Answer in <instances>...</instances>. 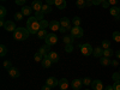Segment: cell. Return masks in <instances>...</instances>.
Masks as SVG:
<instances>
[{
	"label": "cell",
	"mask_w": 120,
	"mask_h": 90,
	"mask_svg": "<svg viewBox=\"0 0 120 90\" xmlns=\"http://www.w3.org/2000/svg\"><path fill=\"white\" fill-rule=\"evenodd\" d=\"M108 3H109L111 6H115L118 4V0H108Z\"/></svg>",
	"instance_id": "44"
},
{
	"label": "cell",
	"mask_w": 120,
	"mask_h": 90,
	"mask_svg": "<svg viewBox=\"0 0 120 90\" xmlns=\"http://www.w3.org/2000/svg\"><path fill=\"white\" fill-rule=\"evenodd\" d=\"M103 51L105 49L102 48V47H96V48H94V56H96V58H101V56H103Z\"/></svg>",
	"instance_id": "15"
},
{
	"label": "cell",
	"mask_w": 120,
	"mask_h": 90,
	"mask_svg": "<svg viewBox=\"0 0 120 90\" xmlns=\"http://www.w3.org/2000/svg\"><path fill=\"white\" fill-rule=\"evenodd\" d=\"M60 26H61V24H60V22H58V21H52V22H49V28H51L53 31H59V30H60Z\"/></svg>",
	"instance_id": "11"
},
{
	"label": "cell",
	"mask_w": 120,
	"mask_h": 90,
	"mask_svg": "<svg viewBox=\"0 0 120 90\" xmlns=\"http://www.w3.org/2000/svg\"><path fill=\"white\" fill-rule=\"evenodd\" d=\"M52 64H53V63H52V60L49 59V58H47V56L43 58V60H42V66H43L45 68H49Z\"/></svg>",
	"instance_id": "21"
},
{
	"label": "cell",
	"mask_w": 120,
	"mask_h": 90,
	"mask_svg": "<svg viewBox=\"0 0 120 90\" xmlns=\"http://www.w3.org/2000/svg\"><path fill=\"white\" fill-rule=\"evenodd\" d=\"M119 12H120V6H119Z\"/></svg>",
	"instance_id": "54"
},
{
	"label": "cell",
	"mask_w": 120,
	"mask_h": 90,
	"mask_svg": "<svg viewBox=\"0 0 120 90\" xmlns=\"http://www.w3.org/2000/svg\"><path fill=\"white\" fill-rule=\"evenodd\" d=\"M35 17H36V19L37 21H42L43 19V17H45V12L42 11H37V12H35Z\"/></svg>",
	"instance_id": "25"
},
{
	"label": "cell",
	"mask_w": 120,
	"mask_h": 90,
	"mask_svg": "<svg viewBox=\"0 0 120 90\" xmlns=\"http://www.w3.org/2000/svg\"><path fill=\"white\" fill-rule=\"evenodd\" d=\"M30 35V31L28 28H17L13 31V37L17 41H24Z\"/></svg>",
	"instance_id": "2"
},
{
	"label": "cell",
	"mask_w": 120,
	"mask_h": 90,
	"mask_svg": "<svg viewBox=\"0 0 120 90\" xmlns=\"http://www.w3.org/2000/svg\"><path fill=\"white\" fill-rule=\"evenodd\" d=\"M79 48H81V52L83 55L85 56H89V55H91L93 52H94V49L91 47V45H89V43H83V45H79Z\"/></svg>",
	"instance_id": "3"
},
{
	"label": "cell",
	"mask_w": 120,
	"mask_h": 90,
	"mask_svg": "<svg viewBox=\"0 0 120 90\" xmlns=\"http://www.w3.org/2000/svg\"><path fill=\"white\" fill-rule=\"evenodd\" d=\"M36 35H37V37H38V38L43 40V38H46V37H47V35H48V34H47V31H46V29H41V30H40V31L36 34Z\"/></svg>",
	"instance_id": "24"
},
{
	"label": "cell",
	"mask_w": 120,
	"mask_h": 90,
	"mask_svg": "<svg viewBox=\"0 0 120 90\" xmlns=\"http://www.w3.org/2000/svg\"><path fill=\"white\" fill-rule=\"evenodd\" d=\"M71 35L73 37H77V38H81L83 35H84V31L81 26H73L71 29Z\"/></svg>",
	"instance_id": "4"
},
{
	"label": "cell",
	"mask_w": 120,
	"mask_h": 90,
	"mask_svg": "<svg viewBox=\"0 0 120 90\" xmlns=\"http://www.w3.org/2000/svg\"><path fill=\"white\" fill-rule=\"evenodd\" d=\"M4 28H5V30H7V31H15V30L17 29L16 25H15V23H13L12 21H7V22H5Z\"/></svg>",
	"instance_id": "10"
},
{
	"label": "cell",
	"mask_w": 120,
	"mask_h": 90,
	"mask_svg": "<svg viewBox=\"0 0 120 90\" xmlns=\"http://www.w3.org/2000/svg\"><path fill=\"white\" fill-rule=\"evenodd\" d=\"M109 46H111V42H109L108 40H103V41H102V48L103 49H108Z\"/></svg>",
	"instance_id": "36"
},
{
	"label": "cell",
	"mask_w": 120,
	"mask_h": 90,
	"mask_svg": "<svg viewBox=\"0 0 120 90\" xmlns=\"http://www.w3.org/2000/svg\"><path fill=\"white\" fill-rule=\"evenodd\" d=\"M102 6H103V8H107V7H109L111 5H109V3H108V0H105V1H102V4H101Z\"/></svg>",
	"instance_id": "43"
},
{
	"label": "cell",
	"mask_w": 120,
	"mask_h": 90,
	"mask_svg": "<svg viewBox=\"0 0 120 90\" xmlns=\"http://www.w3.org/2000/svg\"><path fill=\"white\" fill-rule=\"evenodd\" d=\"M113 55V51H112V49H105V51H103V56H106V58H111Z\"/></svg>",
	"instance_id": "29"
},
{
	"label": "cell",
	"mask_w": 120,
	"mask_h": 90,
	"mask_svg": "<svg viewBox=\"0 0 120 90\" xmlns=\"http://www.w3.org/2000/svg\"><path fill=\"white\" fill-rule=\"evenodd\" d=\"M26 28L29 29L30 34H37L41 30V25H40V21H37L36 17H30L26 22Z\"/></svg>",
	"instance_id": "1"
},
{
	"label": "cell",
	"mask_w": 120,
	"mask_h": 90,
	"mask_svg": "<svg viewBox=\"0 0 120 90\" xmlns=\"http://www.w3.org/2000/svg\"><path fill=\"white\" fill-rule=\"evenodd\" d=\"M66 30H67V29H66L65 26H60V30H59V31H60V33H63V34H64V33L66 31Z\"/></svg>",
	"instance_id": "48"
},
{
	"label": "cell",
	"mask_w": 120,
	"mask_h": 90,
	"mask_svg": "<svg viewBox=\"0 0 120 90\" xmlns=\"http://www.w3.org/2000/svg\"><path fill=\"white\" fill-rule=\"evenodd\" d=\"M103 90H115V89H114V86H112V85H107Z\"/></svg>",
	"instance_id": "47"
},
{
	"label": "cell",
	"mask_w": 120,
	"mask_h": 90,
	"mask_svg": "<svg viewBox=\"0 0 120 90\" xmlns=\"http://www.w3.org/2000/svg\"><path fill=\"white\" fill-rule=\"evenodd\" d=\"M72 51H73V45H66V46H65V52L71 53Z\"/></svg>",
	"instance_id": "37"
},
{
	"label": "cell",
	"mask_w": 120,
	"mask_h": 90,
	"mask_svg": "<svg viewBox=\"0 0 120 90\" xmlns=\"http://www.w3.org/2000/svg\"><path fill=\"white\" fill-rule=\"evenodd\" d=\"M51 89H52V88L48 86V85H43V86H42V90H51Z\"/></svg>",
	"instance_id": "50"
},
{
	"label": "cell",
	"mask_w": 120,
	"mask_h": 90,
	"mask_svg": "<svg viewBox=\"0 0 120 90\" xmlns=\"http://www.w3.org/2000/svg\"><path fill=\"white\" fill-rule=\"evenodd\" d=\"M66 90H67V89H66Z\"/></svg>",
	"instance_id": "57"
},
{
	"label": "cell",
	"mask_w": 120,
	"mask_h": 90,
	"mask_svg": "<svg viewBox=\"0 0 120 90\" xmlns=\"http://www.w3.org/2000/svg\"><path fill=\"white\" fill-rule=\"evenodd\" d=\"M42 11L45 12V15H46V13H51V12H52V7H51V5L45 4V5L42 6Z\"/></svg>",
	"instance_id": "26"
},
{
	"label": "cell",
	"mask_w": 120,
	"mask_h": 90,
	"mask_svg": "<svg viewBox=\"0 0 120 90\" xmlns=\"http://www.w3.org/2000/svg\"><path fill=\"white\" fill-rule=\"evenodd\" d=\"M91 88L94 90H103V84H102L101 81L96 79V81H93L91 82Z\"/></svg>",
	"instance_id": "9"
},
{
	"label": "cell",
	"mask_w": 120,
	"mask_h": 90,
	"mask_svg": "<svg viewBox=\"0 0 120 90\" xmlns=\"http://www.w3.org/2000/svg\"><path fill=\"white\" fill-rule=\"evenodd\" d=\"M0 25H1V26H4V25H5V22H4V18H1V19H0Z\"/></svg>",
	"instance_id": "51"
},
{
	"label": "cell",
	"mask_w": 120,
	"mask_h": 90,
	"mask_svg": "<svg viewBox=\"0 0 120 90\" xmlns=\"http://www.w3.org/2000/svg\"><path fill=\"white\" fill-rule=\"evenodd\" d=\"M51 47L52 46H49V45H45V46H42V47H40V49H38V53L40 54H42L43 56H46L48 53H49V51H51Z\"/></svg>",
	"instance_id": "8"
},
{
	"label": "cell",
	"mask_w": 120,
	"mask_h": 90,
	"mask_svg": "<svg viewBox=\"0 0 120 90\" xmlns=\"http://www.w3.org/2000/svg\"><path fill=\"white\" fill-rule=\"evenodd\" d=\"M46 56L51 59V60H52V63H58V61H59V55H58L55 52H49Z\"/></svg>",
	"instance_id": "16"
},
{
	"label": "cell",
	"mask_w": 120,
	"mask_h": 90,
	"mask_svg": "<svg viewBox=\"0 0 120 90\" xmlns=\"http://www.w3.org/2000/svg\"><path fill=\"white\" fill-rule=\"evenodd\" d=\"M59 10H64L66 7V1L65 0H55V4H54Z\"/></svg>",
	"instance_id": "19"
},
{
	"label": "cell",
	"mask_w": 120,
	"mask_h": 90,
	"mask_svg": "<svg viewBox=\"0 0 120 90\" xmlns=\"http://www.w3.org/2000/svg\"><path fill=\"white\" fill-rule=\"evenodd\" d=\"M40 25H41V29H46L49 26V22H47L46 19H42V21H40Z\"/></svg>",
	"instance_id": "31"
},
{
	"label": "cell",
	"mask_w": 120,
	"mask_h": 90,
	"mask_svg": "<svg viewBox=\"0 0 120 90\" xmlns=\"http://www.w3.org/2000/svg\"><path fill=\"white\" fill-rule=\"evenodd\" d=\"M4 67L6 70H10V68L12 67V63L11 61H4Z\"/></svg>",
	"instance_id": "40"
},
{
	"label": "cell",
	"mask_w": 120,
	"mask_h": 90,
	"mask_svg": "<svg viewBox=\"0 0 120 90\" xmlns=\"http://www.w3.org/2000/svg\"><path fill=\"white\" fill-rule=\"evenodd\" d=\"M6 53H7V48H6V46H5V45H1V46H0V56L6 55Z\"/></svg>",
	"instance_id": "27"
},
{
	"label": "cell",
	"mask_w": 120,
	"mask_h": 90,
	"mask_svg": "<svg viewBox=\"0 0 120 90\" xmlns=\"http://www.w3.org/2000/svg\"><path fill=\"white\" fill-rule=\"evenodd\" d=\"M60 24H61V26H65L67 30H71V25H70V21H68V18L66 17H63L61 19H60Z\"/></svg>",
	"instance_id": "14"
},
{
	"label": "cell",
	"mask_w": 120,
	"mask_h": 90,
	"mask_svg": "<svg viewBox=\"0 0 120 90\" xmlns=\"http://www.w3.org/2000/svg\"><path fill=\"white\" fill-rule=\"evenodd\" d=\"M46 85L51 86V88H55L56 85H59V81L55 77H49V78H47V81H46Z\"/></svg>",
	"instance_id": "6"
},
{
	"label": "cell",
	"mask_w": 120,
	"mask_h": 90,
	"mask_svg": "<svg viewBox=\"0 0 120 90\" xmlns=\"http://www.w3.org/2000/svg\"><path fill=\"white\" fill-rule=\"evenodd\" d=\"M1 1H6V0H1Z\"/></svg>",
	"instance_id": "55"
},
{
	"label": "cell",
	"mask_w": 120,
	"mask_h": 90,
	"mask_svg": "<svg viewBox=\"0 0 120 90\" xmlns=\"http://www.w3.org/2000/svg\"><path fill=\"white\" fill-rule=\"evenodd\" d=\"M113 86H114V89H115V90H120V81H116V82H114Z\"/></svg>",
	"instance_id": "41"
},
{
	"label": "cell",
	"mask_w": 120,
	"mask_h": 90,
	"mask_svg": "<svg viewBox=\"0 0 120 90\" xmlns=\"http://www.w3.org/2000/svg\"><path fill=\"white\" fill-rule=\"evenodd\" d=\"M77 7H79V8H84V7H86L85 0H77Z\"/></svg>",
	"instance_id": "28"
},
{
	"label": "cell",
	"mask_w": 120,
	"mask_h": 90,
	"mask_svg": "<svg viewBox=\"0 0 120 90\" xmlns=\"http://www.w3.org/2000/svg\"><path fill=\"white\" fill-rule=\"evenodd\" d=\"M31 11H33V7H31V6H23L21 12L23 13V16H30Z\"/></svg>",
	"instance_id": "20"
},
{
	"label": "cell",
	"mask_w": 120,
	"mask_h": 90,
	"mask_svg": "<svg viewBox=\"0 0 120 90\" xmlns=\"http://www.w3.org/2000/svg\"><path fill=\"white\" fill-rule=\"evenodd\" d=\"M115 55H116L118 59H120V51H116V52H115Z\"/></svg>",
	"instance_id": "52"
},
{
	"label": "cell",
	"mask_w": 120,
	"mask_h": 90,
	"mask_svg": "<svg viewBox=\"0 0 120 90\" xmlns=\"http://www.w3.org/2000/svg\"><path fill=\"white\" fill-rule=\"evenodd\" d=\"M109 12L113 17H115V19H120V12H119V7H115V6H112Z\"/></svg>",
	"instance_id": "13"
},
{
	"label": "cell",
	"mask_w": 120,
	"mask_h": 90,
	"mask_svg": "<svg viewBox=\"0 0 120 90\" xmlns=\"http://www.w3.org/2000/svg\"><path fill=\"white\" fill-rule=\"evenodd\" d=\"M59 86H60V89H61V90H66L68 88V81H67L66 78H61L59 81Z\"/></svg>",
	"instance_id": "17"
},
{
	"label": "cell",
	"mask_w": 120,
	"mask_h": 90,
	"mask_svg": "<svg viewBox=\"0 0 120 90\" xmlns=\"http://www.w3.org/2000/svg\"><path fill=\"white\" fill-rule=\"evenodd\" d=\"M45 40H46V43H47V45L53 46V45H55V43L58 42V36H56L54 33H52V34H48Z\"/></svg>",
	"instance_id": "5"
},
{
	"label": "cell",
	"mask_w": 120,
	"mask_h": 90,
	"mask_svg": "<svg viewBox=\"0 0 120 90\" xmlns=\"http://www.w3.org/2000/svg\"><path fill=\"white\" fill-rule=\"evenodd\" d=\"M100 63H101V65H103V66H108V65L112 64V61L109 60V58H106V56H101Z\"/></svg>",
	"instance_id": "23"
},
{
	"label": "cell",
	"mask_w": 120,
	"mask_h": 90,
	"mask_svg": "<svg viewBox=\"0 0 120 90\" xmlns=\"http://www.w3.org/2000/svg\"><path fill=\"white\" fill-rule=\"evenodd\" d=\"M119 73H120V72H119Z\"/></svg>",
	"instance_id": "58"
},
{
	"label": "cell",
	"mask_w": 120,
	"mask_h": 90,
	"mask_svg": "<svg viewBox=\"0 0 120 90\" xmlns=\"http://www.w3.org/2000/svg\"><path fill=\"white\" fill-rule=\"evenodd\" d=\"M42 1L41 0H34L33 1V4H31V7H33V10H35V12H37V11H41L42 10Z\"/></svg>",
	"instance_id": "7"
},
{
	"label": "cell",
	"mask_w": 120,
	"mask_h": 90,
	"mask_svg": "<svg viewBox=\"0 0 120 90\" xmlns=\"http://www.w3.org/2000/svg\"><path fill=\"white\" fill-rule=\"evenodd\" d=\"M111 65H113V66H119V63H118V60H113Z\"/></svg>",
	"instance_id": "49"
},
{
	"label": "cell",
	"mask_w": 120,
	"mask_h": 90,
	"mask_svg": "<svg viewBox=\"0 0 120 90\" xmlns=\"http://www.w3.org/2000/svg\"><path fill=\"white\" fill-rule=\"evenodd\" d=\"M113 40L115 42H120V33L119 31H114L113 33Z\"/></svg>",
	"instance_id": "33"
},
{
	"label": "cell",
	"mask_w": 120,
	"mask_h": 90,
	"mask_svg": "<svg viewBox=\"0 0 120 90\" xmlns=\"http://www.w3.org/2000/svg\"><path fill=\"white\" fill-rule=\"evenodd\" d=\"M5 16H6V7L0 6V18H4Z\"/></svg>",
	"instance_id": "35"
},
{
	"label": "cell",
	"mask_w": 120,
	"mask_h": 90,
	"mask_svg": "<svg viewBox=\"0 0 120 90\" xmlns=\"http://www.w3.org/2000/svg\"><path fill=\"white\" fill-rule=\"evenodd\" d=\"M101 4H102V0H94V1H93V5H95V6L101 5Z\"/></svg>",
	"instance_id": "45"
},
{
	"label": "cell",
	"mask_w": 120,
	"mask_h": 90,
	"mask_svg": "<svg viewBox=\"0 0 120 90\" xmlns=\"http://www.w3.org/2000/svg\"><path fill=\"white\" fill-rule=\"evenodd\" d=\"M73 40H75V37H73L72 35H71V36L65 35V36L63 37V41H64L65 45H72V43H73Z\"/></svg>",
	"instance_id": "22"
},
{
	"label": "cell",
	"mask_w": 120,
	"mask_h": 90,
	"mask_svg": "<svg viewBox=\"0 0 120 90\" xmlns=\"http://www.w3.org/2000/svg\"><path fill=\"white\" fill-rule=\"evenodd\" d=\"M112 78H113V81H114V82H116V81H120V73H118V72H114V73L112 75Z\"/></svg>",
	"instance_id": "38"
},
{
	"label": "cell",
	"mask_w": 120,
	"mask_h": 90,
	"mask_svg": "<svg viewBox=\"0 0 120 90\" xmlns=\"http://www.w3.org/2000/svg\"><path fill=\"white\" fill-rule=\"evenodd\" d=\"M82 82H83L84 85H91V82H93V81H91L89 77H84V78L82 79Z\"/></svg>",
	"instance_id": "34"
},
{
	"label": "cell",
	"mask_w": 120,
	"mask_h": 90,
	"mask_svg": "<svg viewBox=\"0 0 120 90\" xmlns=\"http://www.w3.org/2000/svg\"><path fill=\"white\" fill-rule=\"evenodd\" d=\"M25 1H26V0H16V4L19 5V6H24Z\"/></svg>",
	"instance_id": "42"
},
{
	"label": "cell",
	"mask_w": 120,
	"mask_h": 90,
	"mask_svg": "<svg viewBox=\"0 0 120 90\" xmlns=\"http://www.w3.org/2000/svg\"><path fill=\"white\" fill-rule=\"evenodd\" d=\"M72 23H73L75 26H79V25H81V18H79V17H73Z\"/></svg>",
	"instance_id": "32"
},
{
	"label": "cell",
	"mask_w": 120,
	"mask_h": 90,
	"mask_svg": "<svg viewBox=\"0 0 120 90\" xmlns=\"http://www.w3.org/2000/svg\"><path fill=\"white\" fill-rule=\"evenodd\" d=\"M71 85H72V88L75 89V90H79L82 88V85H83V82H82V79H73L72 81V83H71Z\"/></svg>",
	"instance_id": "12"
},
{
	"label": "cell",
	"mask_w": 120,
	"mask_h": 90,
	"mask_svg": "<svg viewBox=\"0 0 120 90\" xmlns=\"http://www.w3.org/2000/svg\"><path fill=\"white\" fill-rule=\"evenodd\" d=\"M46 4H48V5H54L55 4V0H46Z\"/></svg>",
	"instance_id": "46"
},
{
	"label": "cell",
	"mask_w": 120,
	"mask_h": 90,
	"mask_svg": "<svg viewBox=\"0 0 120 90\" xmlns=\"http://www.w3.org/2000/svg\"><path fill=\"white\" fill-rule=\"evenodd\" d=\"M43 58H45V56H43L42 54H40L38 52H37V53L34 55V59H35V61H36V63H37V61H42Z\"/></svg>",
	"instance_id": "30"
},
{
	"label": "cell",
	"mask_w": 120,
	"mask_h": 90,
	"mask_svg": "<svg viewBox=\"0 0 120 90\" xmlns=\"http://www.w3.org/2000/svg\"><path fill=\"white\" fill-rule=\"evenodd\" d=\"M8 75H10V77H12V78H17V77H19V71L16 68V67H11L8 70Z\"/></svg>",
	"instance_id": "18"
},
{
	"label": "cell",
	"mask_w": 120,
	"mask_h": 90,
	"mask_svg": "<svg viewBox=\"0 0 120 90\" xmlns=\"http://www.w3.org/2000/svg\"><path fill=\"white\" fill-rule=\"evenodd\" d=\"M23 17H24V16H23L22 12H17V13L15 15V19H16V21H21Z\"/></svg>",
	"instance_id": "39"
},
{
	"label": "cell",
	"mask_w": 120,
	"mask_h": 90,
	"mask_svg": "<svg viewBox=\"0 0 120 90\" xmlns=\"http://www.w3.org/2000/svg\"><path fill=\"white\" fill-rule=\"evenodd\" d=\"M85 1H91V3H93V1H94V0H85Z\"/></svg>",
	"instance_id": "53"
},
{
	"label": "cell",
	"mask_w": 120,
	"mask_h": 90,
	"mask_svg": "<svg viewBox=\"0 0 120 90\" xmlns=\"http://www.w3.org/2000/svg\"><path fill=\"white\" fill-rule=\"evenodd\" d=\"M86 90H89V89H86Z\"/></svg>",
	"instance_id": "56"
}]
</instances>
